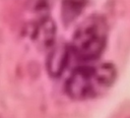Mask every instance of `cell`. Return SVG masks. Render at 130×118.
I'll list each match as a JSON object with an SVG mask.
<instances>
[{"label":"cell","mask_w":130,"mask_h":118,"mask_svg":"<svg viewBox=\"0 0 130 118\" xmlns=\"http://www.w3.org/2000/svg\"><path fill=\"white\" fill-rule=\"evenodd\" d=\"M117 76L111 63L85 64L76 67L66 81V92L75 100H88L106 93Z\"/></svg>","instance_id":"6da1fadb"},{"label":"cell","mask_w":130,"mask_h":118,"mask_svg":"<svg viewBox=\"0 0 130 118\" xmlns=\"http://www.w3.org/2000/svg\"><path fill=\"white\" fill-rule=\"evenodd\" d=\"M108 37L105 20L92 16L84 20L76 29L72 39V52L81 61L96 60L103 53Z\"/></svg>","instance_id":"7a4b0ae2"},{"label":"cell","mask_w":130,"mask_h":118,"mask_svg":"<svg viewBox=\"0 0 130 118\" xmlns=\"http://www.w3.org/2000/svg\"><path fill=\"white\" fill-rule=\"evenodd\" d=\"M86 0H64L62 7L63 19L66 22H70L77 17L85 6Z\"/></svg>","instance_id":"3957f363"}]
</instances>
